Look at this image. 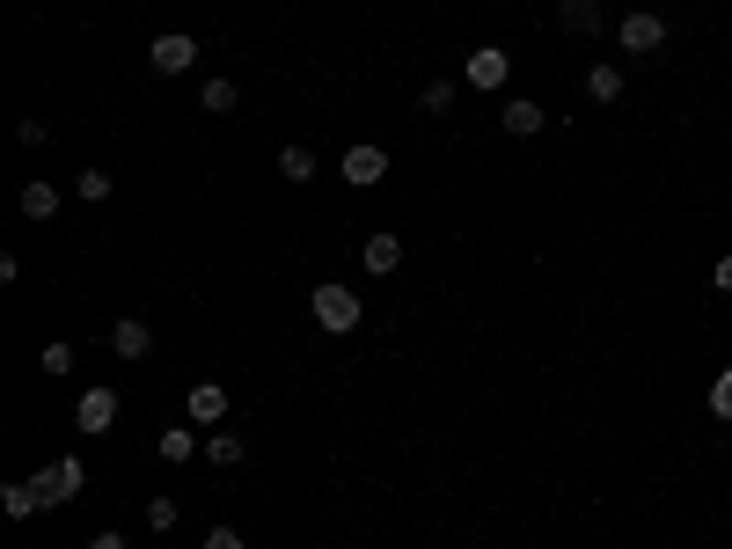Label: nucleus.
Instances as JSON below:
<instances>
[{"mask_svg":"<svg viewBox=\"0 0 732 549\" xmlns=\"http://www.w3.org/2000/svg\"><path fill=\"white\" fill-rule=\"evenodd\" d=\"M308 316L323 322V330H330V337H352V330H359V316H366V308H359V293H352V286L323 279V286H315V293H308Z\"/></svg>","mask_w":732,"mask_h":549,"instance_id":"1","label":"nucleus"},{"mask_svg":"<svg viewBox=\"0 0 732 549\" xmlns=\"http://www.w3.org/2000/svg\"><path fill=\"white\" fill-rule=\"evenodd\" d=\"M30 483H37V498H44V506H67V498H81L88 469H81V455H52Z\"/></svg>","mask_w":732,"mask_h":549,"instance_id":"2","label":"nucleus"},{"mask_svg":"<svg viewBox=\"0 0 732 549\" xmlns=\"http://www.w3.org/2000/svg\"><path fill=\"white\" fill-rule=\"evenodd\" d=\"M615 44H623L630 59H645V52H660V44H666V22L652 16V8H630V16L615 22Z\"/></svg>","mask_w":732,"mask_h":549,"instance_id":"3","label":"nucleus"},{"mask_svg":"<svg viewBox=\"0 0 732 549\" xmlns=\"http://www.w3.org/2000/svg\"><path fill=\"white\" fill-rule=\"evenodd\" d=\"M147 67H155V73H191V67H198V37L161 30L155 44H147Z\"/></svg>","mask_w":732,"mask_h":549,"instance_id":"4","label":"nucleus"},{"mask_svg":"<svg viewBox=\"0 0 732 549\" xmlns=\"http://www.w3.org/2000/svg\"><path fill=\"white\" fill-rule=\"evenodd\" d=\"M220 418H227V389H220V381H198V389L184 396V426L220 432Z\"/></svg>","mask_w":732,"mask_h":549,"instance_id":"5","label":"nucleus"},{"mask_svg":"<svg viewBox=\"0 0 732 549\" xmlns=\"http://www.w3.org/2000/svg\"><path fill=\"white\" fill-rule=\"evenodd\" d=\"M110 426H118V389H88L81 403H73V432L96 440V432H110Z\"/></svg>","mask_w":732,"mask_h":549,"instance_id":"6","label":"nucleus"},{"mask_svg":"<svg viewBox=\"0 0 732 549\" xmlns=\"http://www.w3.org/2000/svg\"><path fill=\"white\" fill-rule=\"evenodd\" d=\"M337 169H345V183H359V191H366V183L388 177V154H382L374 140H359V147H345V161H337Z\"/></svg>","mask_w":732,"mask_h":549,"instance_id":"7","label":"nucleus"},{"mask_svg":"<svg viewBox=\"0 0 732 549\" xmlns=\"http://www.w3.org/2000/svg\"><path fill=\"white\" fill-rule=\"evenodd\" d=\"M506 73H513V59L498 44H476L469 52V89H506Z\"/></svg>","mask_w":732,"mask_h":549,"instance_id":"8","label":"nucleus"},{"mask_svg":"<svg viewBox=\"0 0 732 549\" xmlns=\"http://www.w3.org/2000/svg\"><path fill=\"white\" fill-rule=\"evenodd\" d=\"M110 352H118V359H147V352H155V330H147L140 316H118V322H110Z\"/></svg>","mask_w":732,"mask_h":549,"instance_id":"9","label":"nucleus"},{"mask_svg":"<svg viewBox=\"0 0 732 549\" xmlns=\"http://www.w3.org/2000/svg\"><path fill=\"white\" fill-rule=\"evenodd\" d=\"M498 124H506L513 140H535L542 124H550V110H542V103H527V96H513V103L498 110Z\"/></svg>","mask_w":732,"mask_h":549,"instance_id":"10","label":"nucleus"},{"mask_svg":"<svg viewBox=\"0 0 732 549\" xmlns=\"http://www.w3.org/2000/svg\"><path fill=\"white\" fill-rule=\"evenodd\" d=\"M359 264H366V271H374V279H388V271H396V264H403V242H396V234H388V228H382V234H366V249H359Z\"/></svg>","mask_w":732,"mask_h":549,"instance_id":"11","label":"nucleus"},{"mask_svg":"<svg viewBox=\"0 0 732 549\" xmlns=\"http://www.w3.org/2000/svg\"><path fill=\"white\" fill-rule=\"evenodd\" d=\"M557 16H564V30H572V37H601V30H609V16H601V0H564Z\"/></svg>","mask_w":732,"mask_h":549,"instance_id":"12","label":"nucleus"},{"mask_svg":"<svg viewBox=\"0 0 732 549\" xmlns=\"http://www.w3.org/2000/svg\"><path fill=\"white\" fill-rule=\"evenodd\" d=\"M243 103V89H235V81H227V73H212L206 89H198V110H212V118H227V110Z\"/></svg>","mask_w":732,"mask_h":549,"instance_id":"13","label":"nucleus"},{"mask_svg":"<svg viewBox=\"0 0 732 549\" xmlns=\"http://www.w3.org/2000/svg\"><path fill=\"white\" fill-rule=\"evenodd\" d=\"M243 455H249V447L235 440V432H227V426H220V432H206V461H212V469H235V461H243Z\"/></svg>","mask_w":732,"mask_h":549,"instance_id":"14","label":"nucleus"},{"mask_svg":"<svg viewBox=\"0 0 732 549\" xmlns=\"http://www.w3.org/2000/svg\"><path fill=\"white\" fill-rule=\"evenodd\" d=\"M161 461H198V426H169V432H161Z\"/></svg>","mask_w":732,"mask_h":549,"instance_id":"15","label":"nucleus"},{"mask_svg":"<svg viewBox=\"0 0 732 549\" xmlns=\"http://www.w3.org/2000/svg\"><path fill=\"white\" fill-rule=\"evenodd\" d=\"M37 506H44V498H37V483H8V491H0V513H8V520H30Z\"/></svg>","mask_w":732,"mask_h":549,"instance_id":"16","label":"nucleus"},{"mask_svg":"<svg viewBox=\"0 0 732 549\" xmlns=\"http://www.w3.org/2000/svg\"><path fill=\"white\" fill-rule=\"evenodd\" d=\"M22 213H30V220H52L59 213V191H52V183H22Z\"/></svg>","mask_w":732,"mask_h":549,"instance_id":"17","label":"nucleus"},{"mask_svg":"<svg viewBox=\"0 0 732 549\" xmlns=\"http://www.w3.org/2000/svg\"><path fill=\"white\" fill-rule=\"evenodd\" d=\"M586 96H593V103H615V96H623V67H593L586 73Z\"/></svg>","mask_w":732,"mask_h":549,"instance_id":"18","label":"nucleus"},{"mask_svg":"<svg viewBox=\"0 0 732 549\" xmlns=\"http://www.w3.org/2000/svg\"><path fill=\"white\" fill-rule=\"evenodd\" d=\"M279 177L286 183H308L315 177V154H308V147H279Z\"/></svg>","mask_w":732,"mask_h":549,"instance_id":"19","label":"nucleus"},{"mask_svg":"<svg viewBox=\"0 0 732 549\" xmlns=\"http://www.w3.org/2000/svg\"><path fill=\"white\" fill-rule=\"evenodd\" d=\"M73 198L103 206V198H110V169H81V177H73Z\"/></svg>","mask_w":732,"mask_h":549,"instance_id":"20","label":"nucleus"},{"mask_svg":"<svg viewBox=\"0 0 732 549\" xmlns=\"http://www.w3.org/2000/svg\"><path fill=\"white\" fill-rule=\"evenodd\" d=\"M418 110H425V118H447V110H454V81H433V89L418 96Z\"/></svg>","mask_w":732,"mask_h":549,"instance_id":"21","label":"nucleus"},{"mask_svg":"<svg viewBox=\"0 0 732 549\" xmlns=\"http://www.w3.org/2000/svg\"><path fill=\"white\" fill-rule=\"evenodd\" d=\"M176 520H184V513H176V498H155V506H147V528H155V535H169Z\"/></svg>","mask_w":732,"mask_h":549,"instance_id":"22","label":"nucleus"},{"mask_svg":"<svg viewBox=\"0 0 732 549\" xmlns=\"http://www.w3.org/2000/svg\"><path fill=\"white\" fill-rule=\"evenodd\" d=\"M44 373H73V345H67V337H52V345H44Z\"/></svg>","mask_w":732,"mask_h":549,"instance_id":"23","label":"nucleus"},{"mask_svg":"<svg viewBox=\"0 0 732 549\" xmlns=\"http://www.w3.org/2000/svg\"><path fill=\"white\" fill-rule=\"evenodd\" d=\"M711 418H732V367L711 381Z\"/></svg>","mask_w":732,"mask_h":549,"instance_id":"24","label":"nucleus"},{"mask_svg":"<svg viewBox=\"0 0 732 549\" xmlns=\"http://www.w3.org/2000/svg\"><path fill=\"white\" fill-rule=\"evenodd\" d=\"M206 549H249V542H243V528H212Z\"/></svg>","mask_w":732,"mask_h":549,"instance_id":"25","label":"nucleus"},{"mask_svg":"<svg viewBox=\"0 0 732 549\" xmlns=\"http://www.w3.org/2000/svg\"><path fill=\"white\" fill-rule=\"evenodd\" d=\"M711 286H718V293H732V257H718V271H711Z\"/></svg>","mask_w":732,"mask_h":549,"instance_id":"26","label":"nucleus"},{"mask_svg":"<svg viewBox=\"0 0 732 549\" xmlns=\"http://www.w3.org/2000/svg\"><path fill=\"white\" fill-rule=\"evenodd\" d=\"M88 549H125V535H118V528H103V535H88Z\"/></svg>","mask_w":732,"mask_h":549,"instance_id":"27","label":"nucleus"}]
</instances>
